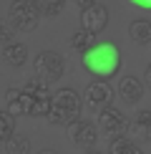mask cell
Instances as JSON below:
<instances>
[{
  "mask_svg": "<svg viewBox=\"0 0 151 154\" xmlns=\"http://www.w3.org/2000/svg\"><path fill=\"white\" fill-rule=\"evenodd\" d=\"M83 68L93 79H111L121 68V51L113 43H96L83 53Z\"/></svg>",
  "mask_w": 151,
  "mask_h": 154,
  "instance_id": "1",
  "label": "cell"
},
{
  "mask_svg": "<svg viewBox=\"0 0 151 154\" xmlns=\"http://www.w3.org/2000/svg\"><path fill=\"white\" fill-rule=\"evenodd\" d=\"M81 111H83V101H81L78 91L58 88V91L50 94V109H48L46 119L55 126H66L73 119H81Z\"/></svg>",
  "mask_w": 151,
  "mask_h": 154,
  "instance_id": "2",
  "label": "cell"
},
{
  "mask_svg": "<svg viewBox=\"0 0 151 154\" xmlns=\"http://www.w3.org/2000/svg\"><path fill=\"white\" fill-rule=\"evenodd\" d=\"M33 68H35V79L53 86L63 79V71H66V61L58 51H40L33 61Z\"/></svg>",
  "mask_w": 151,
  "mask_h": 154,
  "instance_id": "3",
  "label": "cell"
},
{
  "mask_svg": "<svg viewBox=\"0 0 151 154\" xmlns=\"http://www.w3.org/2000/svg\"><path fill=\"white\" fill-rule=\"evenodd\" d=\"M40 13L30 0H13L8 8V23L20 33H33V30L40 25Z\"/></svg>",
  "mask_w": 151,
  "mask_h": 154,
  "instance_id": "4",
  "label": "cell"
},
{
  "mask_svg": "<svg viewBox=\"0 0 151 154\" xmlns=\"http://www.w3.org/2000/svg\"><path fill=\"white\" fill-rule=\"evenodd\" d=\"M96 126L101 131L106 134V137H123L126 131H129V119H126V114L121 109L116 106H106L98 111V119H96Z\"/></svg>",
  "mask_w": 151,
  "mask_h": 154,
  "instance_id": "5",
  "label": "cell"
},
{
  "mask_svg": "<svg viewBox=\"0 0 151 154\" xmlns=\"http://www.w3.org/2000/svg\"><path fill=\"white\" fill-rule=\"evenodd\" d=\"M25 91H28L30 96V116H46L48 114V109H50V86L48 83H43V81H33L30 79L28 83H25Z\"/></svg>",
  "mask_w": 151,
  "mask_h": 154,
  "instance_id": "6",
  "label": "cell"
},
{
  "mask_svg": "<svg viewBox=\"0 0 151 154\" xmlns=\"http://www.w3.org/2000/svg\"><path fill=\"white\" fill-rule=\"evenodd\" d=\"M83 101H86V106H88V109H93V111H101V109H106V106H111V104H113V88H111L103 79H96V81H91V83L86 86V91H83Z\"/></svg>",
  "mask_w": 151,
  "mask_h": 154,
  "instance_id": "7",
  "label": "cell"
},
{
  "mask_svg": "<svg viewBox=\"0 0 151 154\" xmlns=\"http://www.w3.org/2000/svg\"><path fill=\"white\" fill-rule=\"evenodd\" d=\"M66 134L76 146H86V149L96 146V139H98V129L86 119H73L71 124H66Z\"/></svg>",
  "mask_w": 151,
  "mask_h": 154,
  "instance_id": "8",
  "label": "cell"
},
{
  "mask_svg": "<svg viewBox=\"0 0 151 154\" xmlns=\"http://www.w3.org/2000/svg\"><path fill=\"white\" fill-rule=\"evenodd\" d=\"M106 25H108V8H106V5L93 3V5H88V8L81 10V28L83 30L98 35Z\"/></svg>",
  "mask_w": 151,
  "mask_h": 154,
  "instance_id": "9",
  "label": "cell"
},
{
  "mask_svg": "<svg viewBox=\"0 0 151 154\" xmlns=\"http://www.w3.org/2000/svg\"><path fill=\"white\" fill-rule=\"evenodd\" d=\"M5 111L13 116H30V96L25 88H8L5 91Z\"/></svg>",
  "mask_w": 151,
  "mask_h": 154,
  "instance_id": "10",
  "label": "cell"
},
{
  "mask_svg": "<svg viewBox=\"0 0 151 154\" xmlns=\"http://www.w3.org/2000/svg\"><path fill=\"white\" fill-rule=\"evenodd\" d=\"M131 139L138 142H151V111L149 109H138L134 114V119H129V131Z\"/></svg>",
  "mask_w": 151,
  "mask_h": 154,
  "instance_id": "11",
  "label": "cell"
},
{
  "mask_svg": "<svg viewBox=\"0 0 151 154\" xmlns=\"http://www.w3.org/2000/svg\"><path fill=\"white\" fill-rule=\"evenodd\" d=\"M144 91H146V86H144V83L138 81L134 73L123 76V79L118 81V96H121V99H123V101H126L129 106L138 104V101L144 99Z\"/></svg>",
  "mask_w": 151,
  "mask_h": 154,
  "instance_id": "12",
  "label": "cell"
},
{
  "mask_svg": "<svg viewBox=\"0 0 151 154\" xmlns=\"http://www.w3.org/2000/svg\"><path fill=\"white\" fill-rule=\"evenodd\" d=\"M3 61L8 63L13 68H20L25 66V61H28V46L25 43H8V46H3Z\"/></svg>",
  "mask_w": 151,
  "mask_h": 154,
  "instance_id": "13",
  "label": "cell"
},
{
  "mask_svg": "<svg viewBox=\"0 0 151 154\" xmlns=\"http://www.w3.org/2000/svg\"><path fill=\"white\" fill-rule=\"evenodd\" d=\"M129 38L138 46H149L151 43V20L146 18H136L129 23Z\"/></svg>",
  "mask_w": 151,
  "mask_h": 154,
  "instance_id": "14",
  "label": "cell"
},
{
  "mask_svg": "<svg viewBox=\"0 0 151 154\" xmlns=\"http://www.w3.org/2000/svg\"><path fill=\"white\" fill-rule=\"evenodd\" d=\"M108 154H144L141 146L134 144L131 137H111L108 139Z\"/></svg>",
  "mask_w": 151,
  "mask_h": 154,
  "instance_id": "15",
  "label": "cell"
},
{
  "mask_svg": "<svg viewBox=\"0 0 151 154\" xmlns=\"http://www.w3.org/2000/svg\"><path fill=\"white\" fill-rule=\"evenodd\" d=\"M68 46L73 51H81V53H86L91 46H96V33H88V30H76V33L68 38Z\"/></svg>",
  "mask_w": 151,
  "mask_h": 154,
  "instance_id": "16",
  "label": "cell"
},
{
  "mask_svg": "<svg viewBox=\"0 0 151 154\" xmlns=\"http://www.w3.org/2000/svg\"><path fill=\"white\" fill-rule=\"evenodd\" d=\"M5 154H30V139L23 137V134H13L10 139L3 142Z\"/></svg>",
  "mask_w": 151,
  "mask_h": 154,
  "instance_id": "17",
  "label": "cell"
},
{
  "mask_svg": "<svg viewBox=\"0 0 151 154\" xmlns=\"http://www.w3.org/2000/svg\"><path fill=\"white\" fill-rule=\"evenodd\" d=\"M30 3L38 8L40 15L53 18V15H58V13H61V8H63V3H66V0H30Z\"/></svg>",
  "mask_w": 151,
  "mask_h": 154,
  "instance_id": "18",
  "label": "cell"
},
{
  "mask_svg": "<svg viewBox=\"0 0 151 154\" xmlns=\"http://www.w3.org/2000/svg\"><path fill=\"white\" fill-rule=\"evenodd\" d=\"M15 134V116L8 111H0V142L10 139Z\"/></svg>",
  "mask_w": 151,
  "mask_h": 154,
  "instance_id": "19",
  "label": "cell"
},
{
  "mask_svg": "<svg viewBox=\"0 0 151 154\" xmlns=\"http://www.w3.org/2000/svg\"><path fill=\"white\" fill-rule=\"evenodd\" d=\"M13 33H15V28H13L8 20H0V46L13 43Z\"/></svg>",
  "mask_w": 151,
  "mask_h": 154,
  "instance_id": "20",
  "label": "cell"
},
{
  "mask_svg": "<svg viewBox=\"0 0 151 154\" xmlns=\"http://www.w3.org/2000/svg\"><path fill=\"white\" fill-rule=\"evenodd\" d=\"M129 3H134L136 8H144V10H151V0H129Z\"/></svg>",
  "mask_w": 151,
  "mask_h": 154,
  "instance_id": "21",
  "label": "cell"
},
{
  "mask_svg": "<svg viewBox=\"0 0 151 154\" xmlns=\"http://www.w3.org/2000/svg\"><path fill=\"white\" fill-rule=\"evenodd\" d=\"M71 3H73V5H78V8L83 10V8H88V5H93L96 0H71Z\"/></svg>",
  "mask_w": 151,
  "mask_h": 154,
  "instance_id": "22",
  "label": "cell"
},
{
  "mask_svg": "<svg viewBox=\"0 0 151 154\" xmlns=\"http://www.w3.org/2000/svg\"><path fill=\"white\" fill-rule=\"evenodd\" d=\"M144 86H149V88H151V63L146 66V73H144Z\"/></svg>",
  "mask_w": 151,
  "mask_h": 154,
  "instance_id": "23",
  "label": "cell"
},
{
  "mask_svg": "<svg viewBox=\"0 0 151 154\" xmlns=\"http://www.w3.org/2000/svg\"><path fill=\"white\" fill-rule=\"evenodd\" d=\"M38 154H58V152H53V149H40Z\"/></svg>",
  "mask_w": 151,
  "mask_h": 154,
  "instance_id": "24",
  "label": "cell"
},
{
  "mask_svg": "<svg viewBox=\"0 0 151 154\" xmlns=\"http://www.w3.org/2000/svg\"><path fill=\"white\" fill-rule=\"evenodd\" d=\"M86 154H103V152H98V149H93V146H91V149H86Z\"/></svg>",
  "mask_w": 151,
  "mask_h": 154,
  "instance_id": "25",
  "label": "cell"
},
{
  "mask_svg": "<svg viewBox=\"0 0 151 154\" xmlns=\"http://www.w3.org/2000/svg\"><path fill=\"white\" fill-rule=\"evenodd\" d=\"M0 154H5V146H3V142H0Z\"/></svg>",
  "mask_w": 151,
  "mask_h": 154,
  "instance_id": "26",
  "label": "cell"
}]
</instances>
